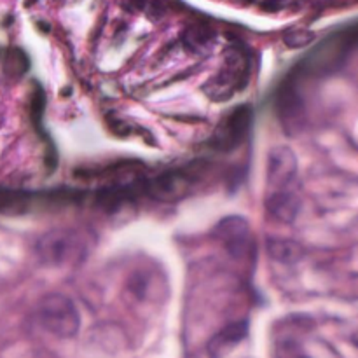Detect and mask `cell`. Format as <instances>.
I'll use <instances>...</instances> for the list:
<instances>
[{
	"label": "cell",
	"instance_id": "obj_1",
	"mask_svg": "<svg viewBox=\"0 0 358 358\" xmlns=\"http://www.w3.org/2000/svg\"><path fill=\"white\" fill-rule=\"evenodd\" d=\"M38 262L51 269L79 266L87 254V241L77 229L58 227L42 234L35 243Z\"/></svg>",
	"mask_w": 358,
	"mask_h": 358
},
{
	"label": "cell",
	"instance_id": "obj_2",
	"mask_svg": "<svg viewBox=\"0 0 358 358\" xmlns=\"http://www.w3.org/2000/svg\"><path fill=\"white\" fill-rule=\"evenodd\" d=\"M250 55L245 51L243 45L227 48L226 56H224L222 69L219 70V73L215 77H212L203 86V90L215 101L229 100L238 90H243L247 86L248 77H250Z\"/></svg>",
	"mask_w": 358,
	"mask_h": 358
},
{
	"label": "cell",
	"instance_id": "obj_3",
	"mask_svg": "<svg viewBox=\"0 0 358 358\" xmlns=\"http://www.w3.org/2000/svg\"><path fill=\"white\" fill-rule=\"evenodd\" d=\"M37 322L58 339H72L80 331V315L76 303L63 294H45L37 303Z\"/></svg>",
	"mask_w": 358,
	"mask_h": 358
},
{
	"label": "cell",
	"instance_id": "obj_4",
	"mask_svg": "<svg viewBox=\"0 0 358 358\" xmlns=\"http://www.w3.org/2000/svg\"><path fill=\"white\" fill-rule=\"evenodd\" d=\"M252 124V108L248 105H240L234 110L227 112L222 121L217 124L210 145L215 150L229 152L234 150L247 136Z\"/></svg>",
	"mask_w": 358,
	"mask_h": 358
},
{
	"label": "cell",
	"instance_id": "obj_5",
	"mask_svg": "<svg viewBox=\"0 0 358 358\" xmlns=\"http://www.w3.org/2000/svg\"><path fill=\"white\" fill-rule=\"evenodd\" d=\"M213 234L222 245L224 250L231 255V257L241 259L248 257L252 250V229L247 219L240 215H229L224 217L213 229Z\"/></svg>",
	"mask_w": 358,
	"mask_h": 358
},
{
	"label": "cell",
	"instance_id": "obj_6",
	"mask_svg": "<svg viewBox=\"0 0 358 358\" xmlns=\"http://www.w3.org/2000/svg\"><path fill=\"white\" fill-rule=\"evenodd\" d=\"M269 191L297 189V157L289 147H275L268 156Z\"/></svg>",
	"mask_w": 358,
	"mask_h": 358
},
{
	"label": "cell",
	"instance_id": "obj_7",
	"mask_svg": "<svg viewBox=\"0 0 358 358\" xmlns=\"http://www.w3.org/2000/svg\"><path fill=\"white\" fill-rule=\"evenodd\" d=\"M192 189V177L182 170H171L150 178L147 192L157 201L171 203L187 196Z\"/></svg>",
	"mask_w": 358,
	"mask_h": 358
},
{
	"label": "cell",
	"instance_id": "obj_8",
	"mask_svg": "<svg viewBox=\"0 0 358 358\" xmlns=\"http://www.w3.org/2000/svg\"><path fill=\"white\" fill-rule=\"evenodd\" d=\"M301 208V199L297 196V189H280L269 191L266 198V212L278 222L290 224L297 217Z\"/></svg>",
	"mask_w": 358,
	"mask_h": 358
},
{
	"label": "cell",
	"instance_id": "obj_9",
	"mask_svg": "<svg viewBox=\"0 0 358 358\" xmlns=\"http://www.w3.org/2000/svg\"><path fill=\"white\" fill-rule=\"evenodd\" d=\"M278 110L282 122L285 124L287 131H296V124H299L303 117V100L299 96L296 84L292 80H287L285 86L280 90Z\"/></svg>",
	"mask_w": 358,
	"mask_h": 358
},
{
	"label": "cell",
	"instance_id": "obj_10",
	"mask_svg": "<svg viewBox=\"0 0 358 358\" xmlns=\"http://www.w3.org/2000/svg\"><path fill=\"white\" fill-rule=\"evenodd\" d=\"M248 332L247 322H238V324L227 325L226 329L217 332L208 343V353L212 357H222L227 355L234 346L240 341H243V338Z\"/></svg>",
	"mask_w": 358,
	"mask_h": 358
},
{
	"label": "cell",
	"instance_id": "obj_11",
	"mask_svg": "<svg viewBox=\"0 0 358 358\" xmlns=\"http://www.w3.org/2000/svg\"><path fill=\"white\" fill-rule=\"evenodd\" d=\"M182 42L189 51L196 52V55H205L215 48L217 34L208 24L196 23L185 28V31L182 34Z\"/></svg>",
	"mask_w": 358,
	"mask_h": 358
},
{
	"label": "cell",
	"instance_id": "obj_12",
	"mask_svg": "<svg viewBox=\"0 0 358 358\" xmlns=\"http://www.w3.org/2000/svg\"><path fill=\"white\" fill-rule=\"evenodd\" d=\"M266 250L269 257L280 264H296L304 255L303 247L297 241L287 240V238H269Z\"/></svg>",
	"mask_w": 358,
	"mask_h": 358
},
{
	"label": "cell",
	"instance_id": "obj_13",
	"mask_svg": "<svg viewBox=\"0 0 358 358\" xmlns=\"http://www.w3.org/2000/svg\"><path fill=\"white\" fill-rule=\"evenodd\" d=\"M283 41H285V44L289 45V48H294V49L306 48L310 42L315 41V31L306 30V28H296V30L287 31Z\"/></svg>",
	"mask_w": 358,
	"mask_h": 358
}]
</instances>
